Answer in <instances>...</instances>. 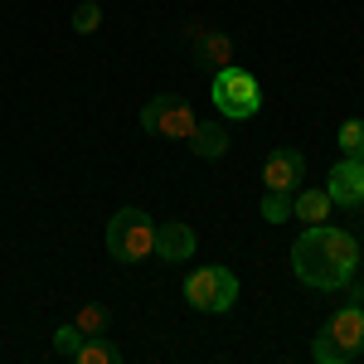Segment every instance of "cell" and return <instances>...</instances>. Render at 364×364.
<instances>
[{"label":"cell","instance_id":"obj_1","mask_svg":"<svg viewBox=\"0 0 364 364\" xmlns=\"http://www.w3.org/2000/svg\"><path fill=\"white\" fill-rule=\"evenodd\" d=\"M291 267L316 291H340L360 267V243L331 224H306V233L291 243Z\"/></svg>","mask_w":364,"mask_h":364},{"label":"cell","instance_id":"obj_10","mask_svg":"<svg viewBox=\"0 0 364 364\" xmlns=\"http://www.w3.org/2000/svg\"><path fill=\"white\" fill-rule=\"evenodd\" d=\"M331 190H301V195L291 199V214L301 219V224H326L331 219Z\"/></svg>","mask_w":364,"mask_h":364},{"label":"cell","instance_id":"obj_12","mask_svg":"<svg viewBox=\"0 0 364 364\" xmlns=\"http://www.w3.org/2000/svg\"><path fill=\"white\" fill-rule=\"evenodd\" d=\"M190 141H195V151L204 156V161H219V156H224V146H228V132L219 127V122H199Z\"/></svg>","mask_w":364,"mask_h":364},{"label":"cell","instance_id":"obj_17","mask_svg":"<svg viewBox=\"0 0 364 364\" xmlns=\"http://www.w3.org/2000/svg\"><path fill=\"white\" fill-rule=\"evenodd\" d=\"M97 25H102V5H97V0H83V5L73 10V29H78V34H92Z\"/></svg>","mask_w":364,"mask_h":364},{"label":"cell","instance_id":"obj_8","mask_svg":"<svg viewBox=\"0 0 364 364\" xmlns=\"http://www.w3.org/2000/svg\"><path fill=\"white\" fill-rule=\"evenodd\" d=\"M301 151H272L267 156V170H262V180H267V190H282V195H291L296 185H301Z\"/></svg>","mask_w":364,"mask_h":364},{"label":"cell","instance_id":"obj_9","mask_svg":"<svg viewBox=\"0 0 364 364\" xmlns=\"http://www.w3.org/2000/svg\"><path fill=\"white\" fill-rule=\"evenodd\" d=\"M156 252H161L166 262H180V257H190V252H195V228L180 224V219L161 224V228H156Z\"/></svg>","mask_w":364,"mask_h":364},{"label":"cell","instance_id":"obj_13","mask_svg":"<svg viewBox=\"0 0 364 364\" xmlns=\"http://www.w3.org/2000/svg\"><path fill=\"white\" fill-rule=\"evenodd\" d=\"M73 326H78V336H107V326H112V311L107 306H97V301H87V306H78V321H73Z\"/></svg>","mask_w":364,"mask_h":364},{"label":"cell","instance_id":"obj_2","mask_svg":"<svg viewBox=\"0 0 364 364\" xmlns=\"http://www.w3.org/2000/svg\"><path fill=\"white\" fill-rule=\"evenodd\" d=\"M364 350V306H350L331 316V326L316 336V360L321 364H345Z\"/></svg>","mask_w":364,"mask_h":364},{"label":"cell","instance_id":"obj_4","mask_svg":"<svg viewBox=\"0 0 364 364\" xmlns=\"http://www.w3.org/2000/svg\"><path fill=\"white\" fill-rule=\"evenodd\" d=\"M214 107H219L224 117H233V122H238V117H252L257 107H262L257 78L243 73V68H233V63L219 68V73H214Z\"/></svg>","mask_w":364,"mask_h":364},{"label":"cell","instance_id":"obj_18","mask_svg":"<svg viewBox=\"0 0 364 364\" xmlns=\"http://www.w3.org/2000/svg\"><path fill=\"white\" fill-rule=\"evenodd\" d=\"M78 345H83L78 326H63V331L54 336V350H58V355H78Z\"/></svg>","mask_w":364,"mask_h":364},{"label":"cell","instance_id":"obj_5","mask_svg":"<svg viewBox=\"0 0 364 364\" xmlns=\"http://www.w3.org/2000/svg\"><path fill=\"white\" fill-rule=\"evenodd\" d=\"M141 127L151 132V136H170V141H190L195 136V107L185 102V97H156V102H146L141 107Z\"/></svg>","mask_w":364,"mask_h":364},{"label":"cell","instance_id":"obj_6","mask_svg":"<svg viewBox=\"0 0 364 364\" xmlns=\"http://www.w3.org/2000/svg\"><path fill=\"white\" fill-rule=\"evenodd\" d=\"M185 301L195 311H228L238 301V277L228 267H199L195 277L185 282Z\"/></svg>","mask_w":364,"mask_h":364},{"label":"cell","instance_id":"obj_15","mask_svg":"<svg viewBox=\"0 0 364 364\" xmlns=\"http://www.w3.org/2000/svg\"><path fill=\"white\" fill-rule=\"evenodd\" d=\"M262 219H267V224H287V219H291V199L282 195V190H267V195H262Z\"/></svg>","mask_w":364,"mask_h":364},{"label":"cell","instance_id":"obj_7","mask_svg":"<svg viewBox=\"0 0 364 364\" xmlns=\"http://www.w3.org/2000/svg\"><path fill=\"white\" fill-rule=\"evenodd\" d=\"M331 199L336 204H364V161L360 156H345L336 170H331Z\"/></svg>","mask_w":364,"mask_h":364},{"label":"cell","instance_id":"obj_3","mask_svg":"<svg viewBox=\"0 0 364 364\" xmlns=\"http://www.w3.org/2000/svg\"><path fill=\"white\" fill-rule=\"evenodd\" d=\"M107 252L117 262H141L146 252H156V224L146 219V209H117L107 224Z\"/></svg>","mask_w":364,"mask_h":364},{"label":"cell","instance_id":"obj_11","mask_svg":"<svg viewBox=\"0 0 364 364\" xmlns=\"http://www.w3.org/2000/svg\"><path fill=\"white\" fill-rule=\"evenodd\" d=\"M190 34L199 39V49H204V58H209L214 68H228V63H233V39H228V34H219V29H204V25H195Z\"/></svg>","mask_w":364,"mask_h":364},{"label":"cell","instance_id":"obj_14","mask_svg":"<svg viewBox=\"0 0 364 364\" xmlns=\"http://www.w3.org/2000/svg\"><path fill=\"white\" fill-rule=\"evenodd\" d=\"M117 360H122V350L102 336H87L83 345H78V364H117Z\"/></svg>","mask_w":364,"mask_h":364},{"label":"cell","instance_id":"obj_16","mask_svg":"<svg viewBox=\"0 0 364 364\" xmlns=\"http://www.w3.org/2000/svg\"><path fill=\"white\" fill-rule=\"evenodd\" d=\"M340 151H345V156H360V161H364V122H360V117L340 127Z\"/></svg>","mask_w":364,"mask_h":364}]
</instances>
